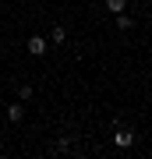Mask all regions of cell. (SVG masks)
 Segmentation results:
<instances>
[{
  "instance_id": "6da1fadb",
  "label": "cell",
  "mask_w": 152,
  "mask_h": 159,
  "mask_svg": "<svg viewBox=\"0 0 152 159\" xmlns=\"http://www.w3.org/2000/svg\"><path fill=\"white\" fill-rule=\"evenodd\" d=\"M113 145H117V148H131V145H135V131L120 127L117 134H113Z\"/></svg>"
},
{
  "instance_id": "7a4b0ae2",
  "label": "cell",
  "mask_w": 152,
  "mask_h": 159,
  "mask_svg": "<svg viewBox=\"0 0 152 159\" xmlns=\"http://www.w3.org/2000/svg\"><path fill=\"white\" fill-rule=\"evenodd\" d=\"M28 53H32V57H43L46 53V39L43 35H32V39H28Z\"/></svg>"
},
{
  "instance_id": "3957f363",
  "label": "cell",
  "mask_w": 152,
  "mask_h": 159,
  "mask_svg": "<svg viewBox=\"0 0 152 159\" xmlns=\"http://www.w3.org/2000/svg\"><path fill=\"white\" fill-rule=\"evenodd\" d=\"M21 117H25V106H21V102H11V106H7V120H11V124H18Z\"/></svg>"
},
{
  "instance_id": "277c9868",
  "label": "cell",
  "mask_w": 152,
  "mask_h": 159,
  "mask_svg": "<svg viewBox=\"0 0 152 159\" xmlns=\"http://www.w3.org/2000/svg\"><path fill=\"white\" fill-rule=\"evenodd\" d=\"M117 29H120V32H131V29H135V18L120 11V14H117Z\"/></svg>"
},
{
  "instance_id": "5b68a950",
  "label": "cell",
  "mask_w": 152,
  "mask_h": 159,
  "mask_svg": "<svg viewBox=\"0 0 152 159\" xmlns=\"http://www.w3.org/2000/svg\"><path fill=\"white\" fill-rule=\"evenodd\" d=\"M50 39H53V46H64V43H67V29H64V25H57Z\"/></svg>"
},
{
  "instance_id": "8992f818",
  "label": "cell",
  "mask_w": 152,
  "mask_h": 159,
  "mask_svg": "<svg viewBox=\"0 0 152 159\" xmlns=\"http://www.w3.org/2000/svg\"><path fill=\"white\" fill-rule=\"evenodd\" d=\"M124 7H127V0H106V11L110 14H120Z\"/></svg>"
},
{
  "instance_id": "52a82bcc",
  "label": "cell",
  "mask_w": 152,
  "mask_h": 159,
  "mask_svg": "<svg viewBox=\"0 0 152 159\" xmlns=\"http://www.w3.org/2000/svg\"><path fill=\"white\" fill-rule=\"evenodd\" d=\"M57 152H71V138H60L57 142Z\"/></svg>"
}]
</instances>
